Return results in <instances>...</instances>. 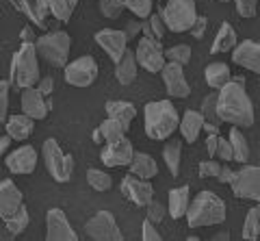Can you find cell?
Segmentation results:
<instances>
[{
	"instance_id": "6da1fadb",
	"label": "cell",
	"mask_w": 260,
	"mask_h": 241,
	"mask_svg": "<svg viewBox=\"0 0 260 241\" xmlns=\"http://www.w3.org/2000/svg\"><path fill=\"white\" fill-rule=\"evenodd\" d=\"M219 115H221L223 122L232 124V126H243L249 128L254 124V107H251V100L245 92V87L239 85L237 80H230L225 83L221 89H219Z\"/></svg>"
},
{
	"instance_id": "7a4b0ae2",
	"label": "cell",
	"mask_w": 260,
	"mask_h": 241,
	"mask_svg": "<svg viewBox=\"0 0 260 241\" xmlns=\"http://www.w3.org/2000/svg\"><path fill=\"white\" fill-rule=\"evenodd\" d=\"M178 126H180V117L169 100L145 104V133L150 139H167Z\"/></svg>"
},
{
	"instance_id": "3957f363",
	"label": "cell",
	"mask_w": 260,
	"mask_h": 241,
	"mask_svg": "<svg viewBox=\"0 0 260 241\" xmlns=\"http://www.w3.org/2000/svg\"><path fill=\"white\" fill-rule=\"evenodd\" d=\"M186 222L191 228L202 226H217L225 222V204L221 198H217L213 191H200L198 198L191 202L186 211Z\"/></svg>"
},
{
	"instance_id": "277c9868",
	"label": "cell",
	"mask_w": 260,
	"mask_h": 241,
	"mask_svg": "<svg viewBox=\"0 0 260 241\" xmlns=\"http://www.w3.org/2000/svg\"><path fill=\"white\" fill-rule=\"evenodd\" d=\"M39 52L35 44H22L11 61V85L15 89H26L39 80Z\"/></svg>"
},
{
	"instance_id": "5b68a950",
	"label": "cell",
	"mask_w": 260,
	"mask_h": 241,
	"mask_svg": "<svg viewBox=\"0 0 260 241\" xmlns=\"http://www.w3.org/2000/svg\"><path fill=\"white\" fill-rule=\"evenodd\" d=\"M37 46V52L39 57L46 59L50 66L54 68H65L68 63V54H70V48H72V39L65 31H54V33H48L42 35L35 42Z\"/></svg>"
},
{
	"instance_id": "8992f818",
	"label": "cell",
	"mask_w": 260,
	"mask_h": 241,
	"mask_svg": "<svg viewBox=\"0 0 260 241\" xmlns=\"http://www.w3.org/2000/svg\"><path fill=\"white\" fill-rule=\"evenodd\" d=\"M160 15L169 31L184 33V31H191L193 22L198 20V7H195V0H167Z\"/></svg>"
},
{
	"instance_id": "52a82bcc",
	"label": "cell",
	"mask_w": 260,
	"mask_h": 241,
	"mask_svg": "<svg viewBox=\"0 0 260 241\" xmlns=\"http://www.w3.org/2000/svg\"><path fill=\"white\" fill-rule=\"evenodd\" d=\"M42 157H44L48 174H50L56 183L72 180V174H74V159H72L70 155H65V152L61 150V146L54 139H46L44 141Z\"/></svg>"
},
{
	"instance_id": "ba28073f",
	"label": "cell",
	"mask_w": 260,
	"mask_h": 241,
	"mask_svg": "<svg viewBox=\"0 0 260 241\" xmlns=\"http://www.w3.org/2000/svg\"><path fill=\"white\" fill-rule=\"evenodd\" d=\"M135 54H137L139 66L148 72H162V68L167 63L165 48H162L160 39H154V37H141L135 48Z\"/></svg>"
},
{
	"instance_id": "9c48e42d",
	"label": "cell",
	"mask_w": 260,
	"mask_h": 241,
	"mask_svg": "<svg viewBox=\"0 0 260 241\" xmlns=\"http://www.w3.org/2000/svg\"><path fill=\"white\" fill-rule=\"evenodd\" d=\"M87 235L95 241H121V230L117 226L115 218L109 211L95 213L91 220L87 222Z\"/></svg>"
},
{
	"instance_id": "30bf717a",
	"label": "cell",
	"mask_w": 260,
	"mask_h": 241,
	"mask_svg": "<svg viewBox=\"0 0 260 241\" xmlns=\"http://www.w3.org/2000/svg\"><path fill=\"white\" fill-rule=\"evenodd\" d=\"M232 191L237 198H247L260 202V167L249 165L234 174Z\"/></svg>"
},
{
	"instance_id": "8fae6325",
	"label": "cell",
	"mask_w": 260,
	"mask_h": 241,
	"mask_svg": "<svg viewBox=\"0 0 260 241\" xmlns=\"http://www.w3.org/2000/svg\"><path fill=\"white\" fill-rule=\"evenodd\" d=\"M95 42L104 52L111 57L113 63H119L121 57L128 50V35L126 31H115V28H102L95 33Z\"/></svg>"
},
{
	"instance_id": "7c38bea8",
	"label": "cell",
	"mask_w": 260,
	"mask_h": 241,
	"mask_svg": "<svg viewBox=\"0 0 260 241\" xmlns=\"http://www.w3.org/2000/svg\"><path fill=\"white\" fill-rule=\"evenodd\" d=\"M98 76V63L93 57H80L65 66V80L74 87H87L91 85Z\"/></svg>"
},
{
	"instance_id": "4fadbf2b",
	"label": "cell",
	"mask_w": 260,
	"mask_h": 241,
	"mask_svg": "<svg viewBox=\"0 0 260 241\" xmlns=\"http://www.w3.org/2000/svg\"><path fill=\"white\" fill-rule=\"evenodd\" d=\"M135 157L133 143H130L126 137L115 139V141H107V146L102 150V163L107 167H121V165H130Z\"/></svg>"
},
{
	"instance_id": "5bb4252c",
	"label": "cell",
	"mask_w": 260,
	"mask_h": 241,
	"mask_svg": "<svg viewBox=\"0 0 260 241\" xmlns=\"http://www.w3.org/2000/svg\"><path fill=\"white\" fill-rule=\"evenodd\" d=\"M46 239L48 241H78V235L72 230L68 218L61 208H50L46 215Z\"/></svg>"
},
{
	"instance_id": "9a60e30c",
	"label": "cell",
	"mask_w": 260,
	"mask_h": 241,
	"mask_svg": "<svg viewBox=\"0 0 260 241\" xmlns=\"http://www.w3.org/2000/svg\"><path fill=\"white\" fill-rule=\"evenodd\" d=\"M184 66L180 63H174V61H167L165 68H162V80H165V87H167V94L172 98H186L191 94V87L184 78Z\"/></svg>"
},
{
	"instance_id": "2e32d148",
	"label": "cell",
	"mask_w": 260,
	"mask_h": 241,
	"mask_svg": "<svg viewBox=\"0 0 260 241\" xmlns=\"http://www.w3.org/2000/svg\"><path fill=\"white\" fill-rule=\"evenodd\" d=\"M121 191H124V196L130 200V202L139 204V206H148L152 202V185L145 180V178H139V176L135 174H128L124 180H121Z\"/></svg>"
},
{
	"instance_id": "e0dca14e",
	"label": "cell",
	"mask_w": 260,
	"mask_h": 241,
	"mask_svg": "<svg viewBox=\"0 0 260 241\" xmlns=\"http://www.w3.org/2000/svg\"><path fill=\"white\" fill-rule=\"evenodd\" d=\"M7 167L13 174H32L37 165V152L32 146H22L18 150H13L11 155H7Z\"/></svg>"
},
{
	"instance_id": "ac0fdd59",
	"label": "cell",
	"mask_w": 260,
	"mask_h": 241,
	"mask_svg": "<svg viewBox=\"0 0 260 241\" xmlns=\"http://www.w3.org/2000/svg\"><path fill=\"white\" fill-rule=\"evenodd\" d=\"M232 61L241 68L260 74V44L249 42V39L243 44H237L234 46V52H232Z\"/></svg>"
},
{
	"instance_id": "d6986e66",
	"label": "cell",
	"mask_w": 260,
	"mask_h": 241,
	"mask_svg": "<svg viewBox=\"0 0 260 241\" xmlns=\"http://www.w3.org/2000/svg\"><path fill=\"white\" fill-rule=\"evenodd\" d=\"M50 104L46 102V96L37 89V87H26L22 92V111L32 119H44L48 115Z\"/></svg>"
},
{
	"instance_id": "ffe728a7",
	"label": "cell",
	"mask_w": 260,
	"mask_h": 241,
	"mask_svg": "<svg viewBox=\"0 0 260 241\" xmlns=\"http://www.w3.org/2000/svg\"><path fill=\"white\" fill-rule=\"evenodd\" d=\"M22 208V191L15 187L13 180H3L0 185V218H11Z\"/></svg>"
},
{
	"instance_id": "44dd1931",
	"label": "cell",
	"mask_w": 260,
	"mask_h": 241,
	"mask_svg": "<svg viewBox=\"0 0 260 241\" xmlns=\"http://www.w3.org/2000/svg\"><path fill=\"white\" fill-rule=\"evenodd\" d=\"M204 115H202V111H186L180 119V131H182V137L193 143L195 139L200 137V133L204 131Z\"/></svg>"
},
{
	"instance_id": "7402d4cb",
	"label": "cell",
	"mask_w": 260,
	"mask_h": 241,
	"mask_svg": "<svg viewBox=\"0 0 260 241\" xmlns=\"http://www.w3.org/2000/svg\"><path fill=\"white\" fill-rule=\"evenodd\" d=\"M5 128H7V135H11L13 139H28L32 128H35V119H32L30 115H26V113L11 115L5 122Z\"/></svg>"
},
{
	"instance_id": "603a6c76",
	"label": "cell",
	"mask_w": 260,
	"mask_h": 241,
	"mask_svg": "<svg viewBox=\"0 0 260 241\" xmlns=\"http://www.w3.org/2000/svg\"><path fill=\"white\" fill-rule=\"evenodd\" d=\"M130 174L150 180V178H154V176L158 174V165L150 155H145V152H137V155L133 157V163H130Z\"/></svg>"
},
{
	"instance_id": "cb8c5ba5",
	"label": "cell",
	"mask_w": 260,
	"mask_h": 241,
	"mask_svg": "<svg viewBox=\"0 0 260 241\" xmlns=\"http://www.w3.org/2000/svg\"><path fill=\"white\" fill-rule=\"evenodd\" d=\"M169 215L174 220L186 218V211H189V187H178L169 191V206H167Z\"/></svg>"
},
{
	"instance_id": "d4e9b609",
	"label": "cell",
	"mask_w": 260,
	"mask_h": 241,
	"mask_svg": "<svg viewBox=\"0 0 260 241\" xmlns=\"http://www.w3.org/2000/svg\"><path fill=\"white\" fill-rule=\"evenodd\" d=\"M137 54L135 50H126L119 63H115V78L121 85H130L137 78Z\"/></svg>"
},
{
	"instance_id": "484cf974",
	"label": "cell",
	"mask_w": 260,
	"mask_h": 241,
	"mask_svg": "<svg viewBox=\"0 0 260 241\" xmlns=\"http://www.w3.org/2000/svg\"><path fill=\"white\" fill-rule=\"evenodd\" d=\"M234 46H237V31H234L230 22H223L221 26H219V33L215 37V44L210 48V52L213 54L228 52V50H234Z\"/></svg>"
},
{
	"instance_id": "4316f807",
	"label": "cell",
	"mask_w": 260,
	"mask_h": 241,
	"mask_svg": "<svg viewBox=\"0 0 260 241\" xmlns=\"http://www.w3.org/2000/svg\"><path fill=\"white\" fill-rule=\"evenodd\" d=\"M107 113H109V117H115L124 126L130 128V122H133L137 111H135L133 104L126 102V100H111V102H107Z\"/></svg>"
},
{
	"instance_id": "83f0119b",
	"label": "cell",
	"mask_w": 260,
	"mask_h": 241,
	"mask_svg": "<svg viewBox=\"0 0 260 241\" xmlns=\"http://www.w3.org/2000/svg\"><path fill=\"white\" fill-rule=\"evenodd\" d=\"M206 83L213 89H221L225 83H230V68L225 63H210L206 68Z\"/></svg>"
},
{
	"instance_id": "f1b7e54d",
	"label": "cell",
	"mask_w": 260,
	"mask_h": 241,
	"mask_svg": "<svg viewBox=\"0 0 260 241\" xmlns=\"http://www.w3.org/2000/svg\"><path fill=\"white\" fill-rule=\"evenodd\" d=\"M15 9L22 11L30 22H35L37 28H46V18L39 11V0H15Z\"/></svg>"
},
{
	"instance_id": "f546056e",
	"label": "cell",
	"mask_w": 260,
	"mask_h": 241,
	"mask_svg": "<svg viewBox=\"0 0 260 241\" xmlns=\"http://www.w3.org/2000/svg\"><path fill=\"white\" fill-rule=\"evenodd\" d=\"M230 143H232V152H234V161L239 163H247L249 161V146H247V139L243 137V133L239 131V126H234L230 131Z\"/></svg>"
},
{
	"instance_id": "4dcf8cb0",
	"label": "cell",
	"mask_w": 260,
	"mask_h": 241,
	"mask_svg": "<svg viewBox=\"0 0 260 241\" xmlns=\"http://www.w3.org/2000/svg\"><path fill=\"white\" fill-rule=\"evenodd\" d=\"M162 157H165V163H167V170L172 176L180 174V157H182V146L180 141H169L165 150H162Z\"/></svg>"
},
{
	"instance_id": "1f68e13d",
	"label": "cell",
	"mask_w": 260,
	"mask_h": 241,
	"mask_svg": "<svg viewBox=\"0 0 260 241\" xmlns=\"http://www.w3.org/2000/svg\"><path fill=\"white\" fill-rule=\"evenodd\" d=\"M100 131H102V137L104 141H115V139H121L124 133L128 131V126H124L115 117H107L104 122L100 124Z\"/></svg>"
},
{
	"instance_id": "d6a6232c",
	"label": "cell",
	"mask_w": 260,
	"mask_h": 241,
	"mask_svg": "<svg viewBox=\"0 0 260 241\" xmlns=\"http://www.w3.org/2000/svg\"><path fill=\"white\" fill-rule=\"evenodd\" d=\"M219 94H208L206 98H204V102H202V115H204V119L206 122H210V124H221L223 119H221V115H219Z\"/></svg>"
},
{
	"instance_id": "836d02e7",
	"label": "cell",
	"mask_w": 260,
	"mask_h": 241,
	"mask_svg": "<svg viewBox=\"0 0 260 241\" xmlns=\"http://www.w3.org/2000/svg\"><path fill=\"white\" fill-rule=\"evenodd\" d=\"M48 3H50V13L61 22H68L76 9V0H48Z\"/></svg>"
},
{
	"instance_id": "e575fe53",
	"label": "cell",
	"mask_w": 260,
	"mask_h": 241,
	"mask_svg": "<svg viewBox=\"0 0 260 241\" xmlns=\"http://www.w3.org/2000/svg\"><path fill=\"white\" fill-rule=\"evenodd\" d=\"M5 226L7 230L11 232V235H20V232H24V228L28 226V213H26V208H20L18 213H13L11 218H5Z\"/></svg>"
},
{
	"instance_id": "d590c367",
	"label": "cell",
	"mask_w": 260,
	"mask_h": 241,
	"mask_svg": "<svg viewBox=\"0 0 260 241\" xmlns=\"http://www.w3.org/2000/svg\"><path fill=\"white\" fill-rule=\"evenodd\" d=\"M260 235V218H258V211L256 208H249L245 224H243V239L247 241H254Z\"/></svg>"
},
{
	"instance_id": "8d00e7d4",
	"label": "cell",
	"mask_w": 260,
	"mask_h": 241,
	"mask_svg": "<svg viewBox=\"0 0 260 241\" xmlns=\"http://www.w3.org/2000/svg\"><path fill=\"white\" fill-rule=\"evenodd\" d=\"M87 183H89V187L95 189V191H109L111 189V176L109 174H104L102 170H89L87 172Z\"/></svg>"
},
{
	"instance_id": "74e56055",
	"label": "cell",
	"mask_w": 260,
	"mask_h": 241,
	"mask_svg": "<svg viewBox=\"0 0 260 241\" xmlns=\"http://www.w3.org/2000/svg\"><path fill=\"white\" fill-rule=\"evenodd\" d=\"M165 59L174 61V63H180V66H186V63L191 61V48L184 46V44L172 46L169 50H165Z\"/></svg>"
},
{
	"instance_id": "f35d334b",
	"label": "cell",
	"mask_w": 260,
	"mask_h": 241,
	"mask_svg": "<svg viewBox=\"0 0 260 241\" xmlns=\"http://www.w3.org/2000/svg\"><path fill=\"white\" fill-rule=\"evenodd\" d=\"M152 5L154 0H126V9L133 11L137 18H150L152 15Z\"/></svg>"
},
{
	"instance_id": "ab89813d",
	"label": "cell",
	"mask_w": 260,
	"mask_h": 241,
	"mask_svg": "<svg viewBox=\"0 0 260 241\" xmlns=\"http://www.w3.org/2000/svg\"><path fill=\"white\" fill-rule=\"evenodd\" d=\"M98 7H100V11H102V15L104 18H111V20H115V18H119L121 15V7H117L113 0H98Z\"/></svg>"
},
{
	"instance_id": "60d3db41",
	"label": "cell",
	"mask_w": 260,
	"mask_h": 241,
	"mask_svg": "<svg viewBox=\"0 0 260 241\" xmlns=\"http://www.w3.org/2000/svg\"><path fill=\"white\" fill-rule=\"evenodd\" d=\"M7 111H9V83L3 80V83H0V119H3V122L9 119Z\"/></svg>"
},
{
	"instance_id": "b9f144b4",
	"label": "cell",
	"mask_w": 260,
	"mask_h": 241,
	"mask_svg": "<svg viewBox=\"0 0 260 241\" xmlns=\"http://www.w3.org/2000/svg\"><path fill=\"white\" fill-rule=\"evenodd\" d=\"M234 5H237V11L241 18H254L258 0H234Z\"/></svg>"
},
{
	"instance_id": "7bdbcfd3",
	"label": "cell",
	"mask_w": 260,
	"mask_h": 241,
	"mask_svg": "<svg viewBox=\"0 0 260 241\" xmlns=\"http://www.w3.org/2000/svg\"><path fill=\"white\" fill-rule=\"evenodd\" d=\"M150 26H152V33H154V37H156V39H162V37H165L167 24H165V20H162V15H160V13L150 15Z\"/></svg>"
},
{
	"instance_id": "ee69618b",
	"label": "cell",
	"mask_w": 260,
	"mask_h": 241,
	"mask_svg": "<svg viewBox=\"0 0 260 241\" xmlns=\"http://www.w3.org/2000/svg\"><path fill=\"white\" fill-rule=\"evenodd\" d=\"M219 172H221V165H219L217 161H213V159L202 161V163H200V176H202V178H208V176H215V178H217Z\"/></svg>"
},
{
	"instance_id": "f6af8a7d",
	"label": "cell",
	"mask_w": 260,
	"mask_h": 241,
	"mask_svg": "<svg viewBox=\"0 0 260 241\" xmlns=\"http://www.w3.org/2000/svg\"><path fill=\"white\" fill-rule=\"evenodd\" d=\"M162 218H165V206H162L160 202H152L148 204V220L150 222H154V224H158V222H162Z\"/></svg>"
},
{
	"instance_id": "bcb514c9",
	"label": "cell",
	"mask_w": 260,
	"mask_h": 241,
	"mask_svg": "<svg viewBox=\"0 0 260 241\" xmlns=\"http://www.w3.org/2000/svg\"><path fill=\"white\" fill-rule=\"evenodd\" d=\"M217 157H219V159H223L225 163H228V161H234V152H232V143H230V139H221V137H219Z\"/></svg>"
},
{
	"instance_id": "7dc6e473",
	"label": "cell",
	"mask_w": 260,
	"mask_h": 241,
	"mask_svg": "<svg viewBox=\"0 0 260 241\" xmlns=\"http://www.w3.org/2000/svg\"><path fill=\"white\" fill-rule=\"evenodd\" d=\"M206 26H208V20L204 18V15H198V20H195L193 26H191V35H193L195 39H202V37H204Z\"/></svg>"
},
{
	"instance_id": "c3c4849f",
	"label": "cell",
	"mask_w": 260,
	"mask_h": 241,
	"mask_svg": "<svg viewBox=\"0 0 260 241\" xmlns=\"http://www.w3.org/2000/svg\"><path fill=\"white\" fill-rule=\"evenodd\" d=\"M141 237H143V241H158V239H160L158 230L154 228V222H150V220L143 222V232H141Z\"/></svg>"
},
{
	"instance_id": "681fc988",
	"label": "cell",
	"mask_w": 260,
	"mask_h": 241,
	"mask_svg": "<svg viewBox=\"0 0 260 241\" xmlns=\"http://www.w3.org/2000/svg\"><path fill=\"white\" fill-rule=\"evenodd\" d=\"M139 33H141V20H130L126 24V35H128V39L139 37Z\"/></svg>"
},
{
	"instance_id": "f907efd6",
	"label": "cell",
	"mask_w": 260,
	"mask_h": 241,
	"mask_svg": "<svg viewBox=\"0 0 260 241\" xmlns=\"http://www.w3.org/2000/svg\"><path fill=\"white\" fill-rule=\"evenodd\" d=\"M37 89L42 92L44 96H50V94H52V89H54V80H52V76H46V78L39 80Z\"/></svg>"
},
{
	"instance_id": "816d5d0a",
	"label": "cell",
	"mask_w": 260,
	"mask_h": 241,
	"mask_svg": "<svg viewBox=\"0 0 260 241\" xmlns=\"http://www.w3.org/2000/svg\"><path fill=\"white\" fill-rule=\"evenodd\" d=\"M217 146H219V135H206V150H208V157H217Z\"/></svg>"
},
{
	"instance_id": "f5cc1de1",
	"label": "cell",
	"mask_w": 260,
	"mask_h": 241,
	"mask_svg": "<svg viewBox=\"0 0 260 241\" xmlns=\"http://www.w3.org/2000/svg\"><path fill=\"white\" fill-rule=\"evenodd\" d=\"M234 174H237V172H232L228 165H223V167H221V172L217 174V180H219V183H223V185H225V183H228V185H232Z\"/></svg>"
},
{
	"instance_id": "db71d44e",
	"label": "cell",
	"mask_w": 260,
	"mask_h": 241,
	"mask_svg": "<svg viewBox=\"0 0 260 241\" xmlns=\"http://www.w3.org/2000/svg\"><path fill=\"white\" fill-rule=\"evenodd\" d=\"M20 39H22V44H35V39H32V28H22V35H20Z\"/></svg>"
},
{
	"instance_id": "11a10c76",
	"label": "cell",
	"mask_w": 260,
	"mask_h": 241,
	"mask_svg": "<svg viewBox=\"0 0 260 241\" xmlns=\"http://www.w3.org/2000/svg\"><path fill=\"white\" fill-rule=\"evenodd\" d=\"M11 135H5L3 137V141H0V152H3V155H7V150H9V143H11Z\"/></svg>"
},
{
	"instance_id": "9f6ffc18",
	"label": "cell",
	"mask_w": 260,
	"mask_h": 241,
	"mask_svg": "<svg viewBox=\"0 0 260 241\" xmlns=\"http://www.w3.org/2000/svg\"><path fill=\"white\" fill-rule=\"evenodd\" d=\"M141 33H143V37H154L152 26H150V20L148 22H141ZM154 39H156V37H154Z\"/></svg>"
},
{
	"instance_id": "6f0895ef",
	"label": "cell",
	"mask_w": 260,
	"mask_h": 241,
	"mask_svg": "<svg viewBox=\"0 0 260 241\" xmlns=\"http://www.w3.org/2000/svg\"><path fill=\"white\" fill-rule=\"evenodd\" d=\"M204 131H206V135H219V126L210 124V122H204Z\"/></svg>"
},
{
	"instance_id": "680465c9",
	"label": "cell",
	"mask_w": 260,
	"mask_h": 241,
	"mask_svg": "<svg viewBox=\"0 0 260 241\" xmlns=\"http://www.w3.org/2000/svg\"><path fill=\"white\" fill-rule=\"evenodd\" d=\"M91 139H93V143H102V141H104V137H102V131H100V126H98L95 131H93V137H91Z\"/></svg>"
},
{
	"instance_id": "91938a15",
	"label": "cell",
	"mask_w": 260,
	"mask_h": 241,
	"mask_svg": "<svg viewBox=\"0 0 260 241\" xmlns=\"http://www.w3.org/2000/svg\"><path fill=\"white\" fill-rule=\"evenodd\" d=\"M215 239H230V232H219V235H215Z\"/></svg>"
},
{
	"instance_id": "94428289",
	"label": "cell",
	"mask_w": 260,
	"mask_h": 241,
	"mask_svg": "<svg viewBox=\"0 0 260 241\" xmlns=\"http://www.w3.org/2000/svg\"><path fill=\"white\" fill-rule=\"evenodd\" d=\"M234 80H237V83H239V85H245V78H243V76H237V78H234Z\"/></svg>"
},
{
	"instance_id": "6125c7cd",
	"label": "cell",
	"mask_w": 260,
	"mask_h": 241,
	"mask_svg": "<svg viewBox=\"0 0 260 241\" xmlns=\"http://www.w3.org/2000/svg\"><path fill=\"white\" fill-rule=\"evenodd\" d=\"M256 211H258V218H260V204H258V206H256Z\"/></svg>"
},
{
	"instance_id": "be15d7a7",
	"label": "cell",
	"mask_w": 260,
	"mask_h": 241,
	"mask_svg": "<svg viewBox=\"0 0 260 241\" xmlns=\"http://www.w3.org/2000/svg\"><path fill=\"white\" fill-rule=\"evenodd\" d=\"M9 3H11V5H15V0H9Z\"/></svg>"
},
{
	"instance_id": "e7e4bbea",
	"label": "cell",
	"mask_w": 260,
	"mask_h": 241,
	"mask_svg": "<svg viewBox=\"0 0 260 241\" xmlns=\"http://www.w3.org/2000/svg\"><path fill=\"white\" fill-rule=\"evenodd\" d=\"M221 3H228V0H221Z\"/></svg>"
}]
</instances>
